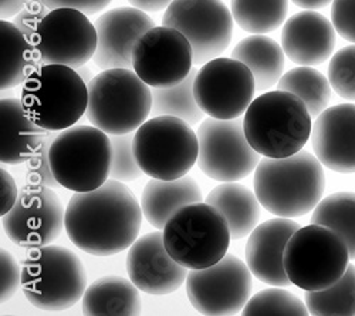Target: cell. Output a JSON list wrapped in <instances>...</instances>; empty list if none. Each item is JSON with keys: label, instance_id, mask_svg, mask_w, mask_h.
Masks as SVG:
<instances>
[{"label": "cell", "instance_id": "cell-38", "mask_svg": "<svg viewBox=\"0 0 355 316\" xmlns=\"http://www.w3.org/2000/svg\"><path fill=\"white\" fill-rule=\"evenodd\" d=\"M21 267L16 258L5 248L0 249V302L10 301L21 288Z\"/></svg>", "mask_w": 355, "mask_h": 316}, {"label": "cell", "instance_id": "cell-29", "mask_svg": "<svg viewBox=\"0 0 355 316\" xmlns=\"http://www.w3.org/2000/svg\"><path fill=\"white\" fill-rule=\"evenodd\" d=\"M277 89L300 97L313 119L327 108L331 99L330 80L311 66H300L284 73L277 83Z\"/></svg>", "mask_w": 355, "mask_h": 316}, {"label": "cell", "instance_id": "cell-46", "mask_svg": "<svg viewBox=\"0 0 355 316\" xmlns=\"http://www.w3.org/2000/svg\"><path fill=\"white\" fill-rule=\"evenodd\" d=\"M77 72H78V74L83 77V80H84L87 84L93 80L92 73H90V69H88V67H84V66H83V67H80Z\"/></svg>", "mask_w": 355, "mask_h": 316}, {"label": "cell", "instance_id": "cell-16", "mask_svg": "<svg viewBox=\"0 0 355 316\" xmlns=\"http://www.w3.org/2000/svg\"><path fill=\"white\" fill-rule=\"evenodd\" d=\"M6 237L23 248L50 245L66 228V210L54 188L27 183L12 210L2 215Z\"/></svg>", "mask_w": 355, "mask_h": 316}, {"label": "cell", "instance_id": "cell-37", "mask_svg": "<svg viewBox=\"0 0 355 316\" xmlns=\"http://www.w3.org/2000/svg\"><path fill=\"white\" fill-rule=\"evenodd\" d=\"M57 131H49L42 144L39 146V149L31 156L26 163H27V169H26V178L27 183L31 184H43L51 188H58L60 184H58L53 176V171L50 167V158H49V153H50V147L53 144V141L55 138Z\"/></svg>", "mask_w": 355, "mask_h": 316}, {"label": "cell", "instance_id": "cell-20", "mask_svg": "<svg viewBox=\"0 0 355 316\" xmlns=\"http://www.w3.org/2000/svg\"><path fill=\"white\" fill-rule=\"evenodd\" d=\"M311 144L324 167L341 174L355 172V104L325 108L313 126Z\"/></svg>", "mask_w": 355, "mask_h": 316}, {"label": "cell", "instance_id": "cell-5", "mask_svg": "<svg viewBox=\"0 0 355 316\" xmlns=\"http://www.w3.org/2000/svg\"><path fill=\"white\" fill-rule=\"evenodd\" d=\"M21 271L26 299L44 312L70 309L87 290L85 268L78 255L66 247L33 248L24 258Z\"/></svg>", "mask_w": 355, "mask_h": 316}, {"label": "cell", "instance_id": "cell-8", "mask_svg": "<svg viewBox=\"0 0 355 316\" xmlns=\"http://www.w3.org/2000/svg\"><path fill=\"white\" fill-rule=\"evenodd\" d=\"M49 158L60 187L73 192L93 191L110 180L111 138L94 126H71L55 135Z\"/></svg>", "mask_w": 355, "mask_h": 316}, {"label": "cell", "instance_id": "cell-25", "mask_svg": "<svg viewBox=\"0 0 355 316\" xmlns=\"http://www.w3.org/2000/svg\"><path fill=\"white\" fill-rule=\"evenodd\" d=\"M81 309L87 316H135L141 313L142 301L131 279L110 275L87 286Z\"/></svg>", "mask_w": 355, "mask_h": 316}, {"label": "cell", "instance_id": "cell-21", "mask_svg": "<svg viewBox=\"0 0 355 316\" xmlns=\"http://www.w3.org/2000/svg\"><path fill=\"white\" fill-rule=\"evenodd\" d=\"M300 225L290 218H273L259 224L246 242V264L256 279L270 286H288L284 251Z\"/></svg>", "mask_w": 355, "mask_h": 316}, {"label": "cell", "instance_id": "cell-6", "mask_svg": "<svg viewBox=\"0 0 355 316\" xmlns=\"http://www.w3.org/2000/svg\"><path fill=\"white\" fill-rule=\"evenodd\" d=\"M21 101L27 116L46 131H62L84 116L88 85L73 67L40 65L23 83Z\"/></svg>", "mask_w": 355, "mask_h": 316}, {"label": "cell", "instance_id": "cell-39", "mask_svg": "<svg viewBox=\"0 0 355 316\" xmlns=\"http://www.w3.org/2000/svg\"><path fill=\"white\" fill-rule=\"evenodd\" d=\"M331 22L343 39L355 43V0H334Z\"/></svg>", "mask_w": 355, "mask_h": 316}, {"label": "cell", "instance_id": "cell-34", "mask_svg": "<svg viewBox=\"0 0 355 316\" xmlns=\"http://www.w3.org/2000/svg\"><path fill=\"white\" fill-rule=\"evenodd\" d=\"M245 316H306L310 315L307 305L282 286L268 288L250 297L245 305Z\"/></svg>", "mask_w": 355, "mask_h": 316}, {"label": "cell", "instance_id": "cell-41", "mask_svg": "<svg viewBox=\"0 0 355 316\" xmlns=\"http://www.w3.org/2000/svg\"><path fill=\"white\" fill-rule=\"evenodd\" d=\"M43 2L49 9L73 8L88 16L103 12L105 8H108L112 0H43Z\"/></svg>", "mask_w": 355, "mask_h": 316}, {"label": "cell", "instance_id": "cell-10", "mask_svg": "<svg viewBox=\"0 0 355 316\" xmlns=\"http://www.w3.org/2000/svg\"><path fill=\"white\" fill-rule=\"evenodd\" d=\"M132 149L144 174L176 180L187 176L198 163L199 142L192 126L182 119L158 116L135 131Z\"/></svg>", "mask_w": 355, "mask_h": 316}, {"label": "cell", "instance_id": "cell-42", "mask_svg": "<svg viewBox=\"0 0 355 316\" xmlns=\"http://www.w3.org/2000/svg\"><path fill=\"white\" fill-rule=\"evenodd\" d=\"M19 197V190L10 172L2 167L0 168V215L8 214L15 206Z\"/></svg>", "mask_w": 355, "mask_h": 316}, {"label": "cell", "instance_id": "cell-11", "mask_svg": "<svg viewBox=\"0 0 355 316\" xmlns=\"http://www.w3.org/2000/svg\"><path fill=\"white\" fill-rule=\"evenodd\" d=\"M198 165L206 177L219 183H236L249 177L260 163V154L245 134L243 119L202 120L196 131Z\"/></svg>", "mask_w": 355, "mask_h": 316}, {"label": "cell", "instance_id": "cell-17", "mask_svg": "<svg viewBox=\"0 0 355 316\" xmlns=\"http://www.w3.org/2000/svg\"><path fill=\"white\" fill-rule=\"evenodd\" d=\"M193 50L173 27L158 26L145 32L132 50V70L150 88H172L192 72Z\"/></svg>", "mask_w": 355, "mask_h": 316}, {"label": "cell", "instance_id": "cell-7", "mask_svg": "<svg viewBox=\"0 0 355 316\" xmlns=\"http://www.w3.org/2000/svg\"><path fill=\"white\" fill-rule=\"evenodd\" d=\"M162 233L169 255L188 269L215 265L226 255L232 241L226 218L206 201L176 211Z\"/></svg>", "mask_w": 355, "mask_h": 316}, {"label": "cell", "instance_id": "cell-44", "mask_svg": "<svg viewBox=\"0 0 355 316\" xmlns=\"http://www.w3.org/2000/svg\"><path fill=\"white\" fill-rule=\"evenodd\" d=\"M27 3V0H0V16L3 20L13 19Z\"/></svg>", "mask_w": 355, "mask_h": 316}, {"label": "cell", "instance_id": "cell-33", "mask_svg": "<svg viewBox=\"0 0 355 316\" xmlns=\"http://www.w3.org/2000/svg\"><path fill=\"white\" fill-rule=\"evenodd\" d=\"M306 305L315 316H355V265H348L344 275L330 288L306 291Z\"/></svg>", "mask_w": 355, "mask_h": 316}, {"label": "cell", "instance_id": "cell-4", "mask_svg": "<svg viewBox=\"0 0 355 316\" xmlns=\"http://www.w3.org/2000/svg\"><path fill=\"white\" fill-rule=\"evenodd\" d=\"M87 85V120L110 135L137 131L153 111V89L131 69L103 70Z\"/></svg>", "mask_w": 355, "mask_h": 316}, {"label": "cell", "instance_id": "cell-23", "mask_svg": "<svg viewBox=\"0 0 355 316\" xmlns=\"http://www.w3.org/2000/svg\"><path fill=\"white\" fill-rule=\"evenodd\" d=\"M49 131L27 116L21 99L0 100V161L6 165L26 163Z\"/></svg>", "mask_w": 355, "mask_h": 316}, {"label": "cell", "instance_id": "cell-24", "mask_svg": "<svg viewBox=\"0 0 355 316\" xmlns=\"http://www.w3.org/2000/svg\"><path fill=\"white\" fill-rule=\"evenodd\" d=\"M202 199L199 184L189 176L176 180L151 178L142 190L141 208L148 222L155 229H164L176 211Z\"/></svg>", "mask_w": 355, "mask_h": 316}, {"label": "cell", "instance_id": "cell-45", "mask_svg": "<svg viewBox=\"0 0 355 316\" xmlns=\"http://www.w3.org/2000/svg\"><path fill=\"white\" fill-rule=\"evenodd\" d=\"M291 2L295 6H299L306 10H318V9L329 6L330 3L334 2V0H291Z\"/></svg>", "mask_w": 355, "mask_h": 316}, {"label": "cell", "instance_id": "cell-36", "mask_svg": "<svg viewBox=\"0 0 355 316\" xmlns=\"http://www.w3.org/2000/svg\"><path fill=\"white\" fill-rule=\"evenodd\" d=\"M329 80L340 97L355 101V44L338 50L331 57Z\"/></svg>", "mask_w": 355, "mask_h": 316}, {"label": "cell", "instance_id": "cell-26", "mask_svg": "<svg viewBox=\"0 0 355 316\" xmlns=\"http://www.w3.org/2000/svg\"><path fill=\"white\" fill-rule=\"evenodd\" d=\"M206 203L223 214L234 241L250 235L259 225L260 201L256 192L242 184L223 183L216 185L206 197Z\"/></svg>", "mask_w": 355, "mask_h": 316}, {"label": "cell", "instance_id": "cell-35", "mask_svg": "<svg viewBox=\"0 0 355 316\" xmlns=\"http://www.w3.org/2000/svg\"><path fill=\"white\" fill-rule=\"evenodd\" d=\"M132 140L134 135H131V133L111 137L112 160L110 178L121 183H131L138 180L144 174V171L138 165L134 154Z\"/></svg>", "mask_w": 355, "mask_h": 316}, {"label": "cell", "instance_id": "cell-9", "mask_svg": "<svg viewBox=\"0 0 355 316\" xmlns=\"http://www.w3.org/2000/svg\"><path fill=\"white\" fill-rule=\"evenodd\" d=\"M351 260L343 238L333 229L311 224L300 226L287 242L284 268L290 282L304 291L330 288L347 271Z\"/></svg>", "mask_w": 355, "mask_h": 316}, {"label": "cell", "instance_id": "cell-1", "mask_svg": "<svg viewBox=\"0 0 355 316\" xmlns=\"http://www.w3.org/2000/svg\"><path fill=\"white\" fill-rule=\"evenodd\" d=\"M142 208L121 181L107 180L101 187L76 192L66 207V233L81 251L111 256L128 249L139 235Z\"/></svg>", "mask_w": 355, "mask_h": 316}, {"label": "cell", "instance_id": "cell-32", "mask_svg": "<svg viewBox=\"0 0 355 316\" xmlns=\"http://www.w3.org/2000/svg\"><path fill=\"white\" fill-rule=\"evenodd\" d=\"M311 224L324 225L337 233L355 260V192H336L321 199L313 211Z\"/></svg>", "mask_w": 355, "mask_h": 316}, {"label": "cell", "instance_id": "cell-31", "mask_svg": "<svg viewBox=\"0 0 355 316\" xmlns=\"http://www.w3.org/2000/svg\"><path fill=\"white\" fill-rule=\"evenodd\" d=\"M198 70L192 69L189 76L180 84L172 88H151L153 89V111L154 117L172 116L182 119L191 126L202 123L203 111L199 107L195 93L193 81Z\"/></svg>", "mask_w": 355, "mask_h": 316}, {"label": "cell", "instance_id": "cell-19", "mask_svg": "<svg viewBox=\"0 0 355 316\" xmlns=\"http://www.w3.org/2000/svg\"><path fill=\"white\" fill-rule=\"evenodd\" d=\"M154 20L134 6L115 8L96 22L98 44L93 60L101 70L132 69V50L138 39L155 27Z\"/></svg>", "mask_w": 355, "mask_h": 316}, {"label": "cell", "instance_id": "cell-30", "mask_svg": "<svg viewBox=\"0 0 355 316\" xmlns=\"http://www.w3.org/2000/svg\"><path fill=\"white\" fill-rule=\"evenodd\" d=\"M234 23L252 35H268L279 28L288 13V0H232Z\"/></svg>", "mask_w": 355, "mask_h": 316}, {"label": "cell", "instance_id": "cell-43", "mask_svg": "<svg viewBox=\"0 0 355 316\" xmlns=\"http://www.w3.org/2000/svg\"><path fill=\"white\" fill-rule=\"evenodd\" d=\"M128 2L131 6L139 10L155 13V12L166 10V8L173 2V0H128Z\"/></svg>", "mask_w": 355, "mask_h": 316}, {"label": "cell", "instance_id": "cell-28", "mask_svg": "<svg viewBox=\"0 0 355 316\" xmlns=\"http://www.w3.org/2000/svg\"><path fill=\"white\" fill-rule=\"evenodd\" d=\"M0 47H2V65H0V89L10 90L23 84L39 62L33 44L13 22H0Z\"/></svg>", "mask_w": 355, "mask_h": 316}, {"label": "cell", "instance_id": "cell-22", "mask_svg": "<svg viewBox=\"0 0 355 316\" xmlns=\"http://www.w3.org/2000/svg\"><path fill=\"white\" fill-rule=\"evenodd\" d=\"M336 43L334 24L314 10L295 13L283 26L282 47L295 65H322L333 56Z\"/></svg>", "mask_w": 355, "mask_h": 316}, {"label": "cell", "instance_id": "cell-15", "mask_svg": "<svg viewBox=\"0 0 355 316\" xmlns=\"http://www.w3.org/2000/svg\"><path fill=\"white\" fill-rule=\"evenodd\" d=\"M162 24L189 40L196 66L220 57L233 36V16L222 0H173Z\"/></svg>", "mask_w": 355, "mask_h": 316}, {"label": "cell", "instance_id": "cell-13", "mask_svg": "<svg viewBox=\"0 0 355 316\" xmlns=\"http://www.w3.org/2000/svg\"><path fill=\"white\" fill-rule=\"evenodd\" d=\"M252 276V271L241 258L226 253L212 267L191 269L187 278V295L202 315H236L250 299Z\"/></svg>", "mask_w": 355, "mask_h": 316}, {"label": "cell", "instance_id": "cell-27", "mask_svg": "<svg viewBox=\"0 0 355 316\" xmlns=\"http://www.w3.org/2000/svg\"><path fill=\"white\" fill-rule=\"evenodd\" d=\"M230 57L243 62L252 70L259 93L272 89L283 76L284 50L269 36L253 35L245 38L233 47Z\"/></svg>", "mask_w": 355, "mask_h": 316}, {"label": "cell", "instance_id": "cell-40", "mask_svg": "<svg viewBox=\"0 0 355 316\" xmlns=\"http://www.w3.org/2000/svg\"><path fill=\"white\" fill-rule=\"evenodd\" d=\"M50 10L43 0H27L24 8L13 17V23L28 39H32L40 22Z\"/></svg>", "mask_w": 355, "mask_h": 316}, {"label": "cell", "instance_id": "cell-14", "mask_svg": "<svg viewBox=\"0 0 355 316\" xmlns=\"http://www.w3.org/2000/svg\"><path fill=\"white\" fill-rule=\"evenodd\" d=\"M193 93L206 116L232 120L243 116L254 100L256 81L243 62L216 57L198 70Z\"/></svg>", "mask_w": 355, "mask_h": 316}, {"label": "cell", "instance_id": "cell-3", "mask_svg": "<svg viewBox=\"0 0 355 316\" xmlns=\"http://www.w3.org/2000/svg\"><path fill=\"white\" fill-rule=\"evenodd\" d=\"M311 116L300 97L275 90L256 97L243 117L250 146L264 157L283 158L303 150L311 138Z\"/></svg>", "mask_w": 355, "mask_h": 316}, {"label": "cell", "instance_id": "cell-12", "mask_svg": "<svg viewBox=\"0 0 355 316\" xmlns=\"http://www.w3.org/2000/svg\"><path fill=\"white\" fill-rule=\"evenodd\" d=\"M39 65H64L80 69L97 50L96 24L73 8L51 9L31 39Z\"/></svg>", "mask_w": 355, "mask_h": 316}, {"label": "cell", "instance_id": "cell-18", "mask_svg": "<svg viewBox=\"0 0 355 316\" xmlns=\"http://www.w3.org/2000/svg\"><path fill=\"white\" fill-rule=\"evenodd\" d=\"M127 272L139 291L155 297L180 290L189 274L169 255L161 231L148 233L130 247Z\"/></svg>", "mask_w": 355, "mask_h": 316}, {"label": "cell", "instance_id": "cell-2", "mask_svg": "<svg viewBox=\"0 0 355 316\" xmlns=\"http://www.w3.org/2000/svg\"><path fill=\"white\" fill-rule=\"evenodd\" d=\"M254 192L261 207L282 218L311 213L321 201L325 176L321 161L307 151L260 160L254 169Z\"/></svg>", "mask_w": 355, "mask_h": 316}]
</instances>
